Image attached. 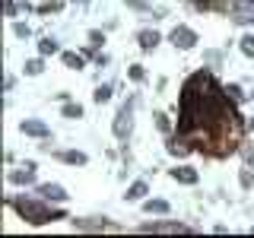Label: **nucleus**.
<instances>
[{"mask_svg": "<svg viewBox=\"0 0 254 238\" xmlns=\"http://www.w3.org/2000/svg\"><path fill=\"white\" fill-rule=\"evenodd\" d=\"M10 206L22 213V219H29L32 226H45V222H54V219H64L61 210H48V206L35 203V200H13L10 197Z\"/></svg>", "mask_w": 254, "mask_h": 238, "instance_id": "1", "label": "nucleus"}, {"mask_svg": "<svg viewBox=\"0 0 254 238\" xmlns=\"http://www.w3.org/2000/svg\"><path fill=\"white\" fill-rule=\"evenodd\" d=\"M172 45L181 48V51H188V48L197 45V35H194L188 26H175V32H172Z\"/></svg>", "mask_w": 254, "mask_h": 238, "instance_id": "2", "label": "nucleus"}, {"mask_svg": "<svg viewBox=\"0 0 254 238\" xmlns=\"http://www.w3.org/2000/svg\"><path fill=\"white\" fill-rule=\"evenodd\" d=\"M133 105H124L121 111H118V121H115V137H127V133H130V124H133Z\"/></svg>", "mask_w": 254, "mask_h": 238, "instance_id": "3", "label": "nucleus"}, {"mask_svg": "<svg viewBox=\"0 0 254 238\" xmlns=\"http://www.w3.org/2000/svg\"><path fill=\"white\" fill-rule=\"evenodd\" d=\"M38 197H42V200L64 203V200H67V190H64L61 184H38Z\"/></svg>", "mask_w": 254, "mask_h": 238, "instance_id": "4", "label": "nucleus"}, {"mask_svg": "<svg viewBox=\"0 0 254 238\" xmlns=\"http://www.w3.org/2000/svg\"><path fill=\"white\" fill-rule=\"evenodd\" d=\"M19 130H22V133H29V137H42V140L51 137V130H48L42 121H22V124H19Z\"/></svg>", "mask_w": 254, "mask_h": 238, "instance_id": "5", "label": "nucleus"}, {"mask_svg": "<svg viewBox=\"0 0 254 238\" xmlns=\"http://www.w3.org/2000/svg\"><path fill=\"white\" fill-rule=\"evenodd\" d=\"M10 181L13 184H32L35 181V165H22V169L10 172Z\"/></svg>", "mask_w": 254, "mask_h": 238, "instance_id": "6", "label": "nucleus"}, {"mask_svg": "<svg viewBox=\"0 0 254 238\" xmlns=\"http://www.w3.org/2000/svg\"><path fill=\"white\" fill-rule=\"evenodd\" d=\"M137 42H140V48L143 51H153V48L162 42V35L159 32H149V29H143V32H137Z\"/></svg>", "mask_w": 254, "mask_h": 238, "instance_id": "7", "label": "nucleus"}, {"mask_svg": "<svg viewBox=\"0 0 254 238\" xmlns=\"http://www.w3.org/2000/svg\"><path fill=\"white\" fill-rule=\"evenodd\" d=\"M149 194V187H146V181H133V184L130 187H127V194H124V200H143V197H146Z\"/></svg>", "mask_w": 254, "mask_h": 238, "instance_id": "8", "label": "nucleus"}, {"mask_svg": "<svg viewBox=\"0 0 254 238\" xmlns=\"http://www.w3.org/2000/svg\"><path fill=\"white\" fill-rule=\"evenodd\" d=\"M172 178L181 181V184H197V172L188 169V165H181V169H172Z\"/></svg>", "mask_w": 254, "mask_h": 238, "instance_id": "9", "label": "nucleus"}, {"mask_svg": "<svg viewBox=\"0 0 254 238\" xmlns=\"http://www.w3.org/2000/svg\"><path fill=\"white\" fill-rule=\"evenodd\" d=\"M38 51H42V54H58V51H61L58 38H51V35H48V38H42V42H38Z\"/></svg>", "mask_w": 254, "mask_h": 238, "instance_id": "10", "label": "nucleus"}, {"mask_svg": "<svg viewBox=\"0 0 254 238\" xmlns=\"http://www.w3.org/2000/svg\"><path fill=\"white\" fill-rule=\"evenodd\" d=\"M143 210H146V213H159V216H165V213H169V203H165V200H146V203H143Z\"/></svg>", "mask_w": 254, "mask_h": 238, "instance_id": "11", "label": "nucleus"}, {"mask_svg": "<svg viewBox=\"0 0 254 238\" xmlns=\"http://www.w3.org/2000/svg\"><path fill=\"white\" fill-rule=\"evenodd\" d=\"M61 58H64V63H67L70 70H79V67H83V58H79V54H73V51H64Z\"/></svg>", "mask_w": 254, "mask_h": 238, "instance_id": "12", "label": "nucleus"}, {"mask_svg": "<svg viewBox=\"0 0 254 238\" xmlns=\"http://www.w3.org/2000/svg\"><path fill=\"white\" fill-rule=\"evenodd\" d=\"M61 159H64V162H70V165H86V162H89L83 153H64Z\"/></svg>", "mask_w": 254, "mask_h": 238, "instance_id": "13", "label": "nucleus"}, {"mask_svg": "<svg viewBox=\"0 0 254 238\" xmlns=\"http://www.w3.org/2000/svg\"><path fill=\"white\" fill-rule=\"evenodd\" d=\"M92 99L99 102V105H102V102H108V99H111V86H99V89L92 92Z\"/></svg>", "mask_w": 254, "mask_h": 238, "instance_id": "14", "label": "nucleus"}, {"mask_svg": "<svg viewBox=\"0 0 254 238\" xmlns=\"http://www.w3.org/2000/svg\"><path fill=\"white\" fill-rule=\"evenodd\" d=\"M238 181H242V187H245V190H251V187H254V175H251V169H242Z\"/></svg>", "mask_w": 254, "mask_h": 238, "instance_id": "15", "label": "nucleus"}, {"mask_svg": "<svg viewBox=\"0 0 254 238\" xmlns=\"http://www.w3.org/2000/svg\"><path fill=\"white\" fill-rule=\"evenodd\" d=\"M64 118L76 121V118H83V108H79V105H64Z\"/></svg>", "mask_w": 254, "mask_h": 238, "instance_id": "16", "label": "nucleus"}, {"mask_svg": "<svg viewBox=\"0 0 254 238\" xmlns=\"http://www.w3.org/2000/svg\"><path fill=\"white\" fill-rule=\"evenodd\" d=\"M242 51L248 54V58H254V35H245L242 38Z\"/></svg>", "mask_w": 254, "mask_h": 238, "instance_id": "17", "label": "nucleus"}, {"mask_svg": "<svg viewBox=\"0 0 254 238\" xmlns=\"http://www.w3.org/2000/svg\"><path fill=\"white\" fill-rule=\"evenodd\" d=\"M127 73H130V79H133V83H140V79H143V76H146V70H143V67H140V63H133V67H130V70H127Z\"/></svg>", "mask_w": 254, "mask_h": 238, "instance_id": "18", "label": "nucleus"}, {"mask_svg": "<svg viewBox=\"0 0 254 238\" xmlns=\"http://www.w3.org/2000/svg\"><path fill=\"white\" fill-rule=\"evenodd\" d=\"M42 70H45V67H42V60H29V63H26V73H29V76H38Z\"/></svg>", "mask_w": 254, "mask_h": 238, "instance_id": "19", "label": "nucleus"}, {"mask_svg": "<svg viewBox=\"0 0 254 238\" xmlns=\"http://www.w3.org/2000/svg\"><path fill=\"white\" fill-rule=\"evenodd\" d=\"M153 118H156V124H159V127H162V130H169V118H165V115H162V111H156V115H153Z\"/></svg>", "mask_w": 254, "mask_h": 238, "instance_id": "20", "label": "nucleus"}, {"mask_svg": "<svg viewBox=\"0 0 254 238\" xmlns=\"http://www.w3.org/2000/svg\"><path fill=\"white\" fill-rule=\"evenodd\" d=\"M169 153H172V156H185V146H178V143H169Z\"/></svg>", "mask_w": 254, "mask_h": 238, "instance_id": "21", "label": "nucleus"}, {"mask_svg": "<svg viewBox=\"0 0 254 238\" xmlns=\"http://www.w3.org/2000/svg\"><path fill=\"white\" fill-rule=\"evenodd\" d=\"M102 42H105V38H102V35H99V32H89V45H95V48H99Z\"/></svg>", "mask_w": 254, "mask_h": 238, "instance_id": "22", "label": "nucleus"}, {"mask_svg": "<svg viewBox=\"0 0 254 238\" xmlns=\"http://www.w3.org/2000/svg\"><path fill=\"white\" fill-rule=\"evenodd\" d=\"M16 35H19V38H29L32 32H29V26H16Z\"/></svg>", "mask_w": 254, "mask_h": 238, "instance_id": "23", "label": "nucleus"}, {"mask_svg": "<svg viewBox=\"0 0 254 238\" xmlns=\"http://www.w3.org/2000/svg\"><path fill=\"white\" fill-rule=\"evenodd\" d=\"M229 95H232V99H242V89H238V86H229V89H226Z\"/></svg>", "mask_w": 254, "mask_h": 238, "instance_id": "24", "label": "nucleus"}, {"mask_svg": "<svg viewBox=\"0 0 254 238\" xmlns=\"http://www.w3.org/2000/svg\"><path fill=\"white\" fill-rule=\"evenodd\" d=\"M124 3H130V6H137V10H146V3H143V0H124Z\"/></svg>", "mask_w": 254, "mask_h": 238, "instance_id": "25", "label": "nucleus"}, {"mask_svg": "<svg viewBox=\"0 0 254 238\" xmlns=\"http://www.w3.org/2000/svg\"><path fill=\"white\" fill-rule=\"evenodd\" d=\"M79 3H86V0H79Z\"/></svg>", "mask_w": 254, "mask_h": 238, "instance_id": "26", "label": "nucleus"}]
</instances>
